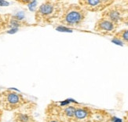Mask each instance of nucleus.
<instances>
[{"label":"nucleus","mask_w":128,"mask_h":122,"mask_svg":"<svg viewBox=\"0 0 128 122\" xmlns=\"http://www.w3.org/2000/svg\"><path fill=\"white\" fill-rule=\"evenodd\" d=\"M97 109L77 103L73 118L70 122H86L95 117Z\"/></svg>","instance_id":"9"},{"label":"nucleus","mask_w":128,"mask_h":122,"mask_svg":"<svg viewBox=\"0 0 128 122\" xmlns=\"http://www.w3.org/2000/svg\"><path fill=\"white\" fill-rule=\"evenodd\" d=\"M116 40L123 43L128 46V29H124L120 31H117V32L113 36Z\"/></svg>","instance_id":"12"},{"label":"nucleus","mask_w":128,"mask_h":122,"mask_svg":"<svg viewBox=\"0 0 128 122\" xmlns=\"http://www.w3.org/2000/svg\"><path fill=\"white\" fill-rule=\"evenodd\" d=\"M68 2L47 0L42 2L35 13V21L37 25H51L58 21L62 15Z\"/></svg>","instance_id":"1"},{"label":"nucleus","mask_w":128,"mask_h":122,"mask_svg":"<svg viewBox=\"0 0 128 122\" xmlns=\"http://www.w3.org/2000/svg\"><path fill=\"white\" fill-rule=\"evenodd\" d=\"M87 14V11L83 9L80 4H78V3H68L64 8L58 22L62 26L67 28H80L86 21Z\"/></svg>","instance_id":"2"},{"label":"nucleus","mask_w":128,"mask_h":122,"mask_svg":"<svg viewBox=\"0 0 128 122\" xmlns=\"http://www.w3.org/2000/svg\"><path fill=\"white\" fill-rule=\"evenodd\" d=\"M120 26L108 19L101 18L94 25V30L104 36H114Z\"/></svg>","instance_id":"8"},{"label":"nucleus","mask_w":128,"mask_h":122,"mask_svg":"<svg viewBox=\"0 0 128 122\" xmlns=\"http://www.w3.org/2000/svg\"><path fill=\"white\" fill-rule=\"evenodd\" d=\"M124 122H128V111L126 113L124 117Z\"/></svg>","instance_id":"14"},{"label":"nucleus","mask_w":128,"mask_h":122,"mask_svg":"<svg viewBox=\"0 0 128 122\" xmlns=\"http://www.w3.org/2000/svg\"><path fill=\"white\" fill-rule=\"evenodd\" d=\"M29 25H30L28 23L24 18L19 17L18 15H14L10 14L2 15L1 20H0V31Z\"/></svg>","instance_id":"6"},{"label":"nucleus","mask_w":128,"mask_h":122,"mask_svg":"<svg viewBox=\"0 0 128 122\" xmlns=\"http://www.w3.org/2000/svg\"><path fill=\"white\" fill-rule=\"evenodd\" d=\"M9 5V3L6 2V1H0V6L1 7H3V6H8Z\"/></svg>","instance_id":"13"},{"label":"nucleus","mask_w":128,"mask_h":122,"mask_svg":"<svg viewBox=\"0 0 128 122\" xmlns=\"http://www.w3.org/2000/svg\"><path fill=\"white\" fill-rule=\"evenodd\" d=\"M111 115L104 110L97 109V113L95 117L86 122H108Z\"/></svg>","instance_id":"11"},{"label":"nucleus","mask_w":128,"mask_h":122,"mask_svg":"<svg viewBox=\"0 0 128 122\" xmlns=\"http://www.w3.org/2000/svg\"><path fill=\"white\" fill-rule=\"evenodd\" d=\"M2 92L1 109L6 111H16L28 104L30 100L26 98L21 93L16 91L6 89Z\"/></svg>","instance_id":"3"},{"label":"nucleus","mask_w":128,"mask_h":122,"mask_svg":"<svg viewBox=\"0 0 128 122\" xmlns=\"http://www.w3.org/2000/svg\"><path fill=\"white\" fill-rule=\"evenodd\" d=\"M2 116H3V110L2 109H0V122H2Z\"/></svg>","instance_id":"15"},{"label":"nucleus","mask_w":128,"mask_h":122,"mask_svg":"<svg viewBox=\"0 0 128 122\" xmlns=\"http://www.w3.org/2000/svg\"><path fill=\"white\" fill-rule=\"evenodd\" d=\"M2 106V92L0 91V109H1Z\"/></svg>","instance_id":"16"},{"label":"nucleus","mask_w":128,"mask_h":122,"mask_svg":"<svg viewBox=\"0 0 128 122\" xmlns=\"http://www.w3.org/2000/svg\"><path fill=\"white\" fill-rule=\"evenodd\" d=\"M124 7L120 3H116L115 2L102 13V18L108 19L119 26L124 25L128 17V8Z\"/></svg>","instance_id":"4"},{"label":"nucleus","mask_w":128,"mask_h":122,"mask_svg":"<svg viewBox=\"0 0 128 122\" xmlns=\"http://www.w3.org/2000/svg\"><path fill=\"white\" fill-rule=\"evenodd\" d=\"M44 122H64L60 116L55 111L52 103L50 102L45 109V118Z\"/></svg>","instance_id":"10"},{"label":"nucleus","mask_w":128,"mask_h":122,"mask_svg":"<svg viewBox=\"0 0 128 122\" xmlns=\"http://www.w3.org/2000/svg\"><path fill=\"white\" fill-rule=\"evenodd\" d=\"M1 18H2V15L0 14V20H1Z\"/></svg>","instance_id":"17"},{"label":"nucleus","mask_w":128,"mask_h":122,"mask_svg":"<svg viewBox=\"0 0 128 122\" xmlns=\"http://www.w3.org/2000/svg\"><path fill=\"white\" fill-rule=\"evenodd\" d=\"M36 109V103L30 101L24 106L14 112V122H38L34 116V112Z\"/></svg>","instance_id":"5"},{"label":"nucleus","mask_w":128,"mask_h":122,"mask_svg":"<svg viewBox=\"0 0 128 122\" xmlns=\"http://www.w3.org/2000/svg\"><path fill=\"white\" fill-rule=\"evenodd\" d=\"M115 3L113 0H80L78 2L87 12H103Z\"/></svg>","instance_id":"7"}]
</instances>
